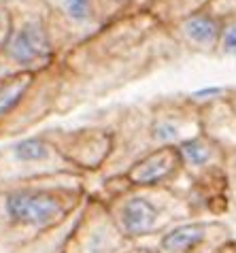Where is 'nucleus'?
Returning <instances> with one entry per match:
<instances>
[{
    "label": "nucleus",
    "mask_w": 236,
    "mask_h": 253,
    "mask_svg": "<svg viewBox=\"0 0 236 253\" xmlns=\"http://www.w3.org/2000/svg\"><path fill=\"white\" fill-rule=\"evenodd\" d=\"M179 156L183 162L185 177L190 181H198L228 170V160H230V153L221 149L215 140H211L202 132L179 145Z\"/></svg>",
    "instance_id": "13"
},
{
    "label": "nucleus",
    "mask_w": 236,
    "mask_h": 253,
    "mask_svg": "<svg viewBox=\"0 0 236 253\" xmlns=\"http://www.w3.org/2000/svg\"><path fill=\"white\" fill-rule=\"evenodd\" d=\"M179 51L159 19L143 9L130 11L60 58L64 75L60 111L141 79Z\"/></svg>",
    "instance_id": "1"
},
{
    "label": "nucleus",
    "mask_w": 236,
    "mask_h": 253,
    "mask_svg": "<svg viewBox=\"0 0 236 253\" xmlns=\"http://www.w3.org/2000/svg\"><path fill=\"white\" fill-rule=\"evenodd\" d=\"M55 174L81 172L55 149V145L45 136V132L22 136L0 149V185L55 177Z\"/></svg>",
    "instance_id": "7"
},
{
    "label": "nucleus",
    "mask_w": 236,
    "mask_h": 253,
    "mask_svg": "<svg viewBox=\"0 0 236 253\" xmlns=\"http://www.w3.org/2000/svg\"><path fill=\"white\" fill-rule=\"evenodd\" d=\"M168 32L179 49H187L192 53L202 55H217L224 22L202 6V9L194 11L192 15L168 26Z\"/></svg>",
    "instance_id": "12"
},
{
    "label": "nucleus",
    "mask_w": 236,
    "mask_h": 253,
    "mask_svg": "<svg viewBox=\"0 0 236 253\" xmlns=\"http://www.w3.org/2000/svg\"><path fill=\"white\" fill-rule=\"evenodd\" d=\"M102 200L132 245L159 238L170 228L200 215L190 192L179 187H128Z\"/></svg>",
    "instance_id": "3"
},
{
    "label": "nucleus",
    "mask_w": 236,
    "mask_h": 253,
    "mask_svg": "<svg viewBox=\"0 0 236 253\" xmlns=\"http://www.w3.org/2000/svg\"><path fill=\"white\" fill-rule=\"evenodd\" d=\"M232 232L219 219H192L156 238L157 253H217L232 243Z\"/></svg>",
    "instance_id": "10"
},
{
    "label": "nucleus",
    "mask_w": 236,
    "mask_h": 253,
    "mask_svg": "<svg viewBox=\"0 0 236 253\" xmlns=\"http://www.w3.org/2000/svg\"><path fill=\"white\" fill-rule=\"evenodd\" d=\"M126 253H157L154 245H143V243H134Z\"/></svg>",
    "instance_id": "18"
},
{
    "label": "nucleus",
    "mask_w": 236,
    "mask_h": 253,
    "mask_svg": "<svg viewBox=\"0 0 236 253\" xmlns=\"http://www.w3.org/2000/svg\"><path fill=\"white\" fill-rule=\"evenodd\" d=\"M49 17L60 53L94 37L130 11L138 0H37Z\"/></svg>",
    "instance_id": "6"
},
{
    "label": "nucleus",
    "mask_w": 236,
    "mask_h": 253,
    "mask_svg": "<svg viewBox=\"0 0 236 253\" xmlns=\"http://www.w3.org/2000/svg\"><path fill=\"white\" fill-rule=\"evenodd\" d=\"M217 55L219 58L236 60V15L224 22V32H221Z\"/></svg>",
    "instance_id": "16"
},
{
    "label": "nucleus",
    "mask_w": 236,
    "mask_h": 253,
    "mask_svg": "<svg viewBox=\"0 0 236 253\" xmlns=\"http://www.w3.org/2000/svg\"><path fill=\"white\" fill-rule=\"evenodd\" d=\"M232 94L200 104V132L230 156L236 153V104Z\"/></svg>",
    "instance_id": "14"
},
{
    "label": "nucleus",
    "mask_w": 236,
    "mask_h": 253,
    "mask_svg": "<svg viewBox=\"0 0 236 253\" xmlns=\"http://www.w3.org/2000/svg\"><path fill=\"white\" fill-rule=\"evenodd\" d=\"M209 0H151L143 11H149L156 19H159L166 28L179 19L192 15L194 11L202 9Z\"/></svg>",
    "instance_id": "15"
},
{
    "label": "nucleus",
    "mask_w": 236,
    "mask_h": 253,
    "mask_svg": "<svg viewBox=\"0 0 236 253\" xmlns=\"http://www.w3.org/2000/svg\"><path fill=\"white\" fill-rule=\"evenodd\" d=\"M60 58L45 9L37 0H24V9H13L11 34L0 49V79L19 73H43L60 64Z\"/></svg>",
    "instance_id": "5"
},
{
    "label": "nucleus",
    "mask_w": 236,
    "mask_h": 253,
    "mask_svg": "<svg viewBox=\"0 0 236 253\" xmlns=\"http://www.w3.org/2000/svg\"><path fill=\"white\" fill-rule=\"evenodd\" d=\"M217 253H236V241H232V243H228L224 249L221 251H217Z\"/></svg>",
    "instance_id": "19"
},
{
    "label": "nucleus",
    "mask_w": 236,
    "mask_h": 253,
    "mask_svg": "<svg viewBox=\"0 0 236 253\" xmlns=\"http://www.w3.org/2000/svg\"><path fill=\"white\" fill-rule=\"evenodd\" d=\"M130 247L132 243L119 232L105 200L96 194H89L62 241V253H126Z\"/></svg>",
    "instance_id": "8"
},
{
    "label": "nucleus",
    "mask_w": 236,
    "mask_h": 253,
    "mask_svg": "<svg viewBox=\"0 0 236 253\" xmlns=\"http://www.w3.org/2000/svg\"><path fill=\"white\" fill-rule=\"evenodd\" d=\"M64 75L60 64L43 73H19L0 79V136L32 130L60 111Z\"/></svg>",
    "instance_id": "4"
},
{
    "label": "nucleus",
    "mask_w": 236,
    "mask_h": 253,
    "mask_svg": "<svg viewBox=\"0 0 236 253\" xmlns=\"http://www.w3.org/2000/svg\"><path fill=\"white\" fill-rule=\"evenodd\" d=\"M0 253H2V251H0Z\"/></svg>",
    "instance_id": "20"
},
{
    "label": "nucleus",
    "mask_w": 236,
    "mask_h": 253,
    "mask_svg": "<svg viewBox=\"0 0 236 253\" xmlns=\"http://www.w3.org/2000/svg\"><path fill=\"white\" fill-rule=\"evenodd\" d=\"M130 187H175L185 177L179 147H157L147 151L121 172Z\"/></svg>",
    "instance_id": "11"
},
{
    "label": "nucleus",
    "mask_w": 236,
    "mask_h": 253,
    "mask_svg": "<svg viewBox=\"0 0 236 253\" xmlns=\"http://www.w3.org/2000/svg\"><path fill=\"white\" fill-rule=\"evenodd\" d=\"M204 9L213 13L215 17H219L221 22H226V19L236 15V0H209Z\"/></svg>",
    "instance_id": "17"
},
{
    "label": "nucleus",
    "mask_w": 236,
    "mask_h": 253,
    "mask_svg": "<svg viewBox=\"0 0 236 253\" xmlns=\"http://www.w3.org/2000/svg\"><path fill=\"white\" fill-rule=\"evenodd\" d=\"M43 132L55 145V149L85 177L105 170L115 151V132L113 128H105V126L77 130L51 128Z\"/></svg>",
    "instance_id": "9"
},
{
    "label": "nucleus",
    "mask_w": 236,
    "mask_h": 253,
    "mask_svg": "<svg viewBox=\"0 0 236 253\" xmlns=\"http://www.w3.org/2000/svg\"><path fill=\"white\" fill-rule=\"evenodd\" d=\"M87 198V177L83 174L0 185V249L13 253L64 230Z\"/></svg>",
    "instance_id": "2"
}]
</instances>
